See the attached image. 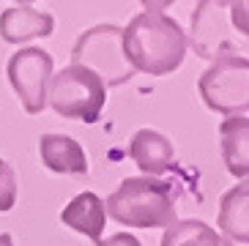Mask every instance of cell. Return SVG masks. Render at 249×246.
Returning a JSON list of instances; mask_svg holds the SVG:
<instances>
[{
  "mask_svg": "<svg viewBox=\"0 0 249 246\" xmlns=\"http://www.w3.org/2000/svg\"><path fill=\"white\" fill-rule=\"evenodd\" d=\"M189 38L173 17L161 11H142L124 28V52L134 71L164 77L186 58Z\"/></svg>",
  "mask_w": 249,
  "mask_h": 246,
  "instance_id": "cell-1",
  "label": "cell"
},
{
  "mask_svg": "<svg viewBox=\"0 0 249 246\" xmlns=\"http://www.w3.org/2000/svg\"><path fill=\"white\" fill-rule=\"evenodd\" d=\"M17 205V173L6 159H0V213Z\"/></svg>",
  "mask_w": 249,
  "mask_h": 246,
  "instance_id": "cell-15",
  "label": "cell"
},
{
  "mask_svg": "<svg viewBox=\"0 0 249 246\" xmlns=\"http://www.w3.org/2000/svg\"><path fill=\"white\" fill-rule=\"evenodd\" d=\"M219 230L225 232L227 238L238 241V244H247L249 241V186L247 183H238L222 197L219 203Z\"/></svg>",
  "mask_w": 249,
  "mask_h": 246,
  "instance_id": "cell-13",
  "label": "cell"
},
{
  "mask_svg": "<svg viewBox=\"0 0 249 246\" xmlns=\"http://www.w3.org/2000/svg\"><path fill=\"white\" fill-rule=\"evenodd\" d=\"M55 30V19L47 11L28 6V3H17L8 6L0 14V36L8 44H22L33 38H47Z\"/></svg>",
  "mask_w": 249,
  "mask_h": 246,
  "instance_id": "cell-8",
  "label": "cell"
},
{
  "mask_svg": "<svg viewBox=\"0 0 249 246\" xmlns=\"http://www.w3.org/2000/svg\"><path fill=\"white\" fill-rule=\"evenodd\" d=\"M129 156L132 161L145 173V178H156V175H164L173 167V145L164 134L154 129H140L134 131L132 142H129Z\"/></svg>",
  "mask_w": 249,
  "mask_h": 246,
  "instance_id": "cell-9",
  "label": "cell"
},
{
  "mask_svg": "<svg viewBox=\"0 0 249 246\" xmlns=\"http://www.w3.org/2000/svg\"><path fill=\"white\" fill-rule=\"evenodd\" d=\"M60 222L71 227L74 232H80L90 241H102L104 225H107V213H104V200L93 192H82L60 211Z\"/></svg>",
  "mask_w": 249,
  "mask_h": 246,
  "instance_id": "cell-11",
  "label": "cell"
},
{
  "mask_svg": "<svg viewBox=\"0 0 249 246\" xmlns=\"http://www.w3.org/2000/svg\"><path fill=\"white\" fill-rule=\"evenodd\" d=\"M38 153L47 170L63 175H85L88 173V156L82 145L69 134H44L38 140Z\"/></svg>",
  "mask_w": 249,
  "mask_h": 246,
  "instance_id": "cell-10",
  "label": "cell"
},
{
  "mask_svg": "<svg viewBox=\"0 0 249 246\" xmlns=\"http://www.w3.org/2000/svg\"><path fill=\"white\" fill-rule=\"evenodd\" d=\"M71 66H82L107 85H124L134 77V69L124 52V28L96 25L85 30L71 50Z\"/></svg>",
  "mask_w": 249,
  "mask_h": 246,
  "instance_id": "cell-4",
  "label": "cell"
},
{
  "mask_svg": "<svg viewBox=\"0 0 249 246\" xmlns=\"http://www.w3.org/2000/svg\"><path fill=\"white\" fill-rule=\"evenodd\" d=\"M222 246H235V244H233V241H225V238H222Z\"/></svg>",
  "mask_w": 249,
  "mask_h": 246,
  "instance_id": "cell-18",
  "label": "cell"
},
{
  "mask_svg": "<svg viewBox=\"0 0 249 246\" xmlns=\"http://www.w3.org/2000/svg\"><path fill=\"white\" fill-rule=\"evenodd\" d=\"M96 246H142V244L134 235H129V232H115L110 238H102Z\"/></svg>",
  "mask_w": 249,
  "mask_h": 246,
  "instance_id": "cell-16",
  "label": "cell"
},
{
  "mask_svg": "<svg viewBox=\"0 0 249 246\" xmlns=\"http://www.w3.org/2000/svg\"><path fill=\"white\" fill-rule=\"evenodd\" d=\"M192 47L200 58H247V33L233 25L230 3H197L192 14Z\"/></svg>",
  "mask_w": 249,
  "mask_h": 246,
  "instance_id": "cell-5",
  "label": "cell"
},
{
  "mask_svg": "<svg viewBox=\"0 0 249 246\" xmlns=\"http://www.w3.org/2000/svg\"><path fill=\"white\" fill-rule=\"evenodd\" d=\"M219 148L230 175L247 178L249 173V121L247 115H227L219 123Z\"/></svg>",
  "mask_w": 249,
  "mask_h": 246,
  "instance_id": "cell-12",
  "label": "cell"
},
{
  "mask_svg": "<svg viewBox=\"0 0 249 246\" xmlns=\"http://www.w3.org/2000/svg\"><path fill=\"white\" fill-rule=\"evenodd\" d=\"M104 213H110L118 225L154 230L170 227L176 219V192L159 178H126L104 200Z\"/></svg>",
  "mask_w": 249,
  "mask_h": 246,
  "instance_id": "cell-2",
  "label": "cell"
},
{
  "mask_svg": "<svg viewBox=\"0 0 249 246\" xmlns=\"http://www.w3.org/2000/svg\"><path fill=\"white\" fill-rule=\"evenodd\" d=\"M161 246H222V235L200 219H181L164 230Z\"/></svg>",
  "mask_w": 249,
  "mask_h": 246,
  "instance_id": "cell-14",
  "label": "cell"
},
{
  "mask_svg": "<svg viewBox=\"0 0 249 246\" xmlns=\"http://www.w3.org/2000/svg\"><path fill=\"white\" fill-rule=\"evenodd\" d=\"M107 102V88L90 69L66 66L63 71L52 74L47 85V104L58 115L82 123H96Z\"/></svg>",
  "mask_w": 249,
  "mask_h": 246,
  "instance_id": "cell-3",
  "label": "cell"
},
{
  "mask_svg": "<svg viewBox=\"0 0 249 246\" xmlns=\"http://www.w3.org/2000/svg\"><path fill=\"white\" fill-rule=\"evenodd\" d=\"M203 102L222 115H247L249 107V63L247 58H219L200 77Z\"/></svg>",
  "mask_w": 249,
  "mask_h": 246,
  "instance_id": "cell-6",
  "label": "cell"
},
{
  "mask_svg": "<svg viewBox=\"0 0 249 246\" xmlns=\"http://www.w3.org/2000/svg\"><path fill=\"white\" fill-rule=\"evenodd\" d=\"M6 74L14 93L22 102L25 112L38 115L47 107V85H50V77H52L50 52L41 50V47H28V50L14 52L6 66Z\"/></svg>",
  "mask_w": 249,
  "mask_h": 246,
  "instance_id": "cell-7",
  "label": "cell"
},
{
  "mask_svg": "<svg viewBox=\"0 0 249 246\" xmlns=\"http://www.w3.org/2000/svg\"><path fill=\"white\" fill-rule=\"evenodd\" d=\"M0 246H14V238H11L8 232H3V235H0Z\"/></svg>",
  "mask_w": 249,
  "mask_h": 246,
  "instance_id": "cell-17",
  "label": "cell"
}]
</instances>
